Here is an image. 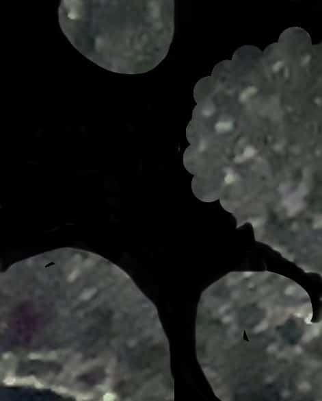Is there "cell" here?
I'll use <instances>...</instances> for the list:
<instances>
[{"instance_id": "cell-1", "label": "cell", "mask_w": 322, "mask_h": 401, "mask_svg": "<svg viewBox=\"0 0 322 401\" xmlns=\"http://www.w3.org/2000/svg\"><path fill=\"white\" fill-rule=\"evenodd\" d=\"M195 346L219 400H322V321L308 293L285 276L234 271L208 286Z\"/></svg>"}, {"instance_id": "cell-2", "label": "cell", "mask_w": 322, "mask_h": 401, "mask_svg": "<svg viewBox=\"0 0 322 401\" xmlns=\"http://www.w3.org/2000/svg\"><path fill=\"white\" fill-rule=\"evenodd\" d=\"M58 19L71 45L96 65L120 74H142L168 53L174 1L62 0Z\"/></svg>"}]
</instances>
